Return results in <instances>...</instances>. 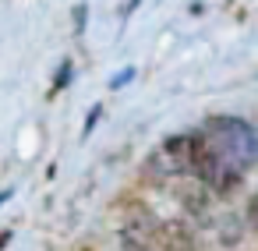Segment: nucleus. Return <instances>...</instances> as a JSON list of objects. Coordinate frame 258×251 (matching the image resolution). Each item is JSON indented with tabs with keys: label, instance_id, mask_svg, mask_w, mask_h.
Wrapping results in <instances>:
<instances>
[{
	"label": "nucleus",
	"instance_id": "f257e3e1",
	"mask_svg": "<svg viewBox=\"0 0 258 251\" xmlns=\"http://www.w3.org/2000/svg\"><path fill=\"white\" fill-rule=\"evenodd\" d=\"M205 142L212 149H219L240 170L258 163V131L240 117H212L205 124Z\"/></svg>",
	"mask_w": 258,
	"mask_h": 251
},
{
	"label": "nucleus",
	"instance_id": "f03ea898",
	"mask_svg": "<svg viewBox=\"0 0 258 251\" xmlns=\"http://www.w3.org/2000/svg\"><path fill=\"white\" fill-rule=\"evenodd\" d=\"M124 233H135L159 251H195V230L184 219H159L149 209H135Z\"/></svg>",
	"mask_w": 258,
	"mask_h": 251
},
{
	"label": "nucleus",
	"instance_id": "7ed1b4c3",
	"mask_svg": "<svg viewBox=\"0 0 258 251\" xmlns=\"http://www.w3.org/2000/svg\"><path fill=\"white\" fill-rule=\"evenodd\" d=\"M202 145H205V138H202L198 131L173 135V138H166V142L149 156L145 170H149L152 177H163V180H170V177H184V173H191V170H195Z\"/></svg>",
	"mask_w": 258,
	"mask_h": 251
},
{
	"label": "nucleus",
	"instance_id": "20e7f679",
	"mask_svg": "<svg viewBox=\"0 0 258 251\" xmlns=\"http://www.w3.org/2000/svg\"><path fill=\"white\" fill-rule=\"evenodd\" d=\"M209 191H216V195H230V191H237L240 187V166L237 163H230L219 149H212L209 142L202 145V152H198V163H195V170H191Z\"/></svg>",
	"mask_w": 258,
	"mask_h": 251
},
{
	"label": "nucleus",
	"instance_id": "39448f33",
	"mask_svg": "<svg viewBox=\"0 0 258 251\" xmlns=\"http://www.w3.org/2000/svg\"><path fill=\"white\" fill-rule=\"evenodd\" d=\"M177 198H180V205L195 216V219H209L212 212H209V195H205V184L202 180H184L180 187H177Z\"/></svg>",
	"mask_w": 258,
	"mask_h": 251
},
{
	"label": "nucleus",
	"instance_id": "423d86ee",
	"mask_svg": "<svg viewBox=\"0 0 258 251\" xmlns=\"http://www.w3.org/2000/svg\"><path fill=\"white\" fill-rule=\"evenodd\" d=\"M120 247H124V251H159V247H152L149 240H142V237H135V233H124Z\"/></svg>",
	"mask_w": 258,
	"mask_h": 251
},
{
	"label": "nucleus",
	"instance_id": "0eeeda50",
	"mask_svg": "<svg viewBox=\"0 0 258 251\" xmlns=\"http://www.w3.org/2000/svg\"><path fill=\"white\" fill-rule=\"evenodd\" d=\"M131 78H135V71H124V75H120V78H113V82H110V85H113V89H120V85H127V82H131Z\"/></svg>",
	"mask_w": 258,
	"mask_h": 251
},
{
	"label": "nucleus",
	"instance_id": "6e6552de",
	"mask_svg": "<svg viewBox=\"0 0 258 251\" xmlns=\"http://www.w3.org/2000/svg\"><path fill=\"white\" fill-rule=\"evenodd\" d=\"M99 113H103V110H99V106H96V110H92V113H89V120H85V135H89V131H92V128H96V120H99Z\"/></svg>",
	"mask_w": 258,
	"mask_h": 251
},
{
	"label": "nucleus",
	"instance_id": "1a4fd4ad",
	"mask_svg": "<svg viewBox=\"0 0 258 251\" xmlns=\"http://www.w3.org/2000/svg\"><path fill=\"white\" fill-rule=\"evenodd\" d=\"M68 78H71V71H68V64H64V71H60V78H57V89H60V85H68Z\"/></svg>",
	"mask_w": 258,
	"mask_h": 251
},
{
	"label": "nucleus",
	"instance_id": "9d476101",
	"mask_svg": "<svg viewBox=\"0 0 258 251\" xmlns=\"http://www.w3.org/2000/svg\"><path fill=\"white\" fill-rule=\"evenodd\" d=\"M8 240H11V233H0V251L8 247Z\"/></svg>",
	"mask_w": 258,
	"mask_h": 251
}]
</instances>
